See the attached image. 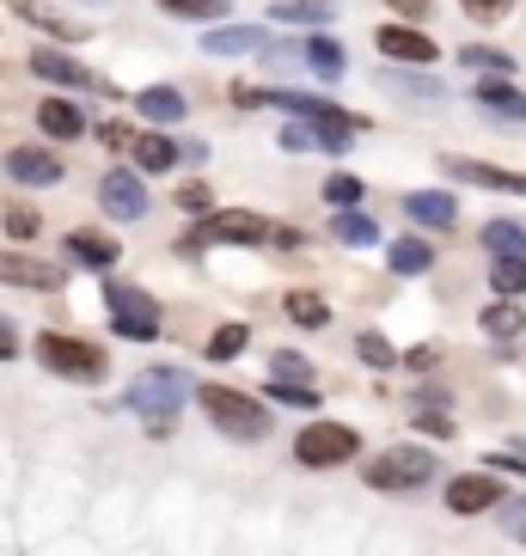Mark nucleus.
Here are the masks:
<instances>
[{
    "label": "nucleus",
    "instance_id": "obj_1",
    "mask_svg": "<svg viewBox=\"0 0 526 556\" xmlns=\"http://www.w3.org/2000/svg\"><path fill=\"white\" fill-rule=\"evenodd\" d=\"M197 397H202V409L214 416L221 434H239V441H263V434H270V416H263L258 397L233 392V386H202Z\"/></svg>",
    "mask_w": 526,
    "mask_h": 556
},
{
    "label": "nucleus",
    "instance_id": "obj_2",
    "mask_svg": "<svg viewBox=\"0 0 526 556\" xmlns=\"http://www.w3.org/2000/svg\"><path fill=\"white\" fill-rule=\"evenodd\" d=\"M184 397H190V379H184L178 367H148V374L129 386V409L148 416V422H160V428L184 409Z\"/></svg>",
    "mask_w": 526,
    "mask_h": 556
},
{
    "label": "nucleus",
    "instance_id": "obj_3",
    "mask_svg": "<svg viewBox=\"0 0 526 556\" xmlns=\"http://www.w3.org/2000/svg\"><path fill=\"white\" fill-rule=\"evenodd\" d=\"M104 300H111V325L116 337H129V343H153L160 337V300L129 288V281H104Z\"/></svg>",
    "mask_w": 526,
    "mask_h": 556
},
{
    "label": "nucleus",
    "instance_id": "obj_4",
    "mask_svg": "<svg viewBox=\"0 0 526 556\" xmlns=\"http://www.w3.org/2000/svg\"><path fill=\"white\" fill-rule=\"evenodd\" d=\"M362 453V441H355V428L343 422H306L295 441V458L306 465V471H330V465H343V458Z\"/></svg>",
    "mask_w": 526,
    "mask_h": 556
},
{
    "label": "nucleus",
    "instance_id": "obj_5",
    "mask_svg": "<svg viewBox=\"0 0 526 556\" xmlns=\"http://www.w3.org/2000/svg\"><path fill=\"white\" fill-rule=\"evenodd\" d=\"M37 361L62 379H80V386L86 379H92V386L104 379V349L80 343V337H37Z\"/></svg>",
    "mask_w": 526,
    "mask_h": 556
},
{
    "label": "nucleus",
    "instance_id": "obj_6",
    "mask_svg": "<svg viewBox=\"0 0 526 556\" xmlns=\"http://www.w3.org/2000/svg\"><path fill=\"white\" fill-rule=\"evenodd\" d=\"M428 477H435V453H423V446H392L367 465L374 490H423Z\"/></svg>",
    "mask_w": 526,
    "mask_h": 556
},
{
    "label": "nucleus",
    "instance_id": "obj_7",
    "mask_svg": "<svg viewBox=\"0 0 526 556\" xmlns=\"http://www.w3.org/2000/svg\"><path fill=\"white\" fill-rule=\"evenodd\" d=\"M263 239H270V220H263V214H214L209 227L202 232H190V239H184V257H190V251H202V245H263Z\"/></svg>",
    "mask_w": 526,
    "mask_h": 556
},
{
    "label": "nucleus",
    "instance_id": "obj_8",
    "mask_svg": "<svg viewBox=\"0 0 526 556\" xmlns=\"http://www.w3.org/2000/svg\"><path fill=\"white\" fill-rule=\"evenodd\" d=\"M99 202L116 220H141V214H148V190H141V178H129V172H104Z\"/></svg>",
    "mask_w": 526,
    "mask_h": 556
},
{
    "label": "nucleus",
    "instance_id": "obj_9",
    "mask_svg": "<svg viewBox=\"0 0 526 556\" xmlns=\"http://www.w3.org/2000/svg\"><path fill=\"white\" fill-rule=\"evenodd\" d=\"M32 74H37V80H55V86H80V92L92 86V92H104V99H111V86H104L99 74H86L80 62H67L62 50H32Z\"/></svg>",
    "mask_w": 526,
    "mask_h": 556
},
{
    "label": "nucleus",
    "instance_id": "obj_10",
    "mask_svg": "<svg viewBox=\"0 0 526 556\" xmlns=\"http://www.w3.org/2000/svg\"><path fill=\"white\" fill-rule=\"evenodd\" d=\"M7 178L32 184V190H50V184H62V160L43 148H13L7 153Z\"/></svg>",
    "mask_w": 526,
    "mask_h": 556
},
{
    "label": "nucleus",
    "instance_id": "obj_11",
    "mask_svg": "<svg viewBox=\"0 0 526 556\" xmlns=\"http://www.w3.org/2000/svg\"><path fill=\"white\" fill-rule=\"evenodd\" d=\"M496 502H502V483L484 477V471L453 477V483H447V507H453V514H484V507H496Z\"/></svg>",
    "mask_w": 526,
    "mask_h": 556
},
{
    "label": "nucleus",
    "instance_id": "obj_12",
    "mask_svg": "<svg viewBox=\"0 0 526 556\" xmlns=\"http://www.w3.org/2000/svg\"><path fill=\"white\" fill-rule=\"evenodd\" d=\"M0 281H13V288H62V269L43 257H18V251H0Z\"/></svg>",
    "mask_w": 526,
    "mask_h": 556
},
{
    "label": "nucleus",
    "instance_id": "obj_13",
    "mask_svg": "<svg viewBox=\"0 0 526 556\" xmlns=\"http://www.w3.org/2000/svg\"><path fill=\"white\" fill-rule=\"evenodd\" d=\"M447 178H465V184H477V190H514V197H526V178L521 172H502V165H484V160H447Z\"/></svg>",
    "mask_w": 526,
    "mask_h": 556
},
{
    "label": "nucleus",
    "instance_id": "obj_14",
    "mask_svg": "<svg viewBox=\"0 0 526 556\" xmlns=\"http://www.w3.org/2000/svg\"><path fill=\"white\" fill-rule=\"evenodd\" d=\"M374 43H379V55H392V62H435V37L411 31V25H386Z\"/></svg>",
    "mask_w": 526,
    "mask_h": 556
},
{
    "label": "nucleus",
    "instance_id": "obj_15",
    "mask_svg": "<svg viewBox=\"0 0 526 556\" xmlns=\"http://www.w3.org/2000/svg\"><path fill=\"white\" fill-rule=\"evenodd\" d=\"M37 129L50 135V141H80V135H86V116L74 111L67 99H43V111H37Z\"/></svg>",
    "mask_w": 526,
    "mask_h": 556
},
{
    "label": "nucleus",
    "instance_id": "obj_16",
    "mask_svg": "<svg viewBox=\"0 0 526 556\" xmlns=\"http://www.w3.org/2000/svg\"><path fill=\"white\" fill-rule=\"evenodd\" d=\"M404 214H411L416 227H453V197L447 190H416V197H404Z\"/></svg>",
    "mask_w": 526,
    "mask_h": 556
},
{
    "label": "nucleus",
    "instance_id": "obj_17",
    "mask_svg": "<svg viewBox=\"0 0 526 556\" xmlns=\"http://www.w3.org/2000/svg\"><path fill=\"white\" fill-rule=\"evenodd\" d=\"M135 104H141V116H148V123H184V111H190L178 86H148Z\"/></svg>",
    "mask_w": 526,
    "mask_h": 556
},
{
    "label": "nucleus",
    "instance_id": "obj_18",
    "mask_svg": "<svg viewBox=\"0 0 526 556\" xmlns=\"http://www.w3.org/2000/svg\"><path fill=\"white\" fill-rule=\"evenodd\" d=\"M13 13L18 18H32V25H43V31L50 37H62V43H80V25H74V18H62V13H50V7H43V0H13Z\"/></svg>",
    "mask_w": 526,
    "mask_h": 556
},
{
    "label": "nucleus",
    "instance_id": "obj_19",
    "mask_svg": "<svg viewBox=\"0 0 526 556\" xmlns=\"http://www.w3.org/2000/svg\"><path fill=\"white\" fill-rule=\"evenodd\" d=\"M202 50L209 55H251V50H263V31H251V25H227V31L202 37Z\"/></svg>",
    "mask_w": 526,
    "mask_h": 556
},
{
    "label": "nucleus",
    "instance_id": "obj_20",
    "mask_svg": "<svg viewBox=\"0 0 526 556\" xmlns=\"http://www.w3.org/2000/svg\"><path fill=\"white\" fill-rule=\"evenodd\" d=\"M67 257L92 263V269H111V263H116V239H104V232H67Z\"/></svg>",
    "mask_w": 526,
    "mask_h": 556
},
{
    "label": "nucleus",
    "instance_id": "obj_21",
    "mask_svg": "<svg viewBox=\"0 0 526 556\" xmlns=\"http://www.w3.org/2000/svg\"><path fill=\"white\" fill-rule=\"evenodd\" d=\"M477 104H484V111H496V116H514V123H526V99L514 92V86H502V80H484V86H477Z\"/></svg>",
    "mask_w": 526,
    "mask_h": 556
},
{
    "label": "nucleus",
    "instance_id": "obj_22",
    "mask_svg": "<svg viewBox=\"0 0 526 556\" xmlns=\"http://www.w3.org/2000/svg\"><path fill=\"white\" fill-rule=\"evenodd\" d=\"M386 263H392V276H423L428 263H435V251H428L423 239H398V245L386 251Z\"/></svg>",
    "mask_w": 526,
    "mask_h": 556
},
{
    "label": "nucleus",
    "instance_id": "obj_23",
    "mask_svg": "<svg viewBox=\"0 0 526 556\" xmlns=\"http://www.w3.org/2000/svg\"><path fill=\"white\" fill-rule=\"evenodd\" d=\"M484 330H490L496 343H514V337L526 330V318H521V306H514V300H496V306L484 312Z\"/></svg>",
    "mask_w": 526,
    "mask_h": 556
},
{
    "label": "nucleus",
    "instance_id": "obj_24",
    "mask_svg": "<svg viewBox=\"0 0 526 556\" xmlns=\"http://www.w3.org/2000/svg\"><path fill=\"white\" fill-rule=\"evenodd\" d=\"M135 160H141V172H172V165H178V148H172V141H165V135H141V141H135Z\"/></svg>",
    "mask_w": 526,
    "mask_h": 556
},
{
    "label": "nucleus",
    "instance_id": "obj_25",
    "mask_svg": "<svg viewBox=\"0 0 526 556\" xmlns=\"http://www.w3.org/2000/svg\"><path fill=\"white\" fill-rule=\"evenodd\" d=\"M330 232H337L343 245H379V227L367 220V214H355V208L337 214V220H330Z\"/></svg>",
    "mask_w": 526,
    "mask_h": 556
},
{
    "label": "nucleus",
    "instance_id": "obj_26",
    "mask_svg": "<svg viewBox=\"0 0 526 556\" xmlns=\"http://www.w3.org/2000/svg\"><path fill=\"white\" fill-rule=\"evenodd\" d=\"M306 62H313L325 80H337V74L349 67V55H343V43H337V37H313V43H306Z\"/></svg>",
    "mask_w": 526,
    "mask_h": 556
},
{
    "label": "nucleus",
    "instance_id": "obj_27",
    "mask_svg": "<svg viewBox=\"0 0 526 556\" xmlns=\"http://www.w3.org/2000/svg\"><path fill=\"white\" fill-rule=\"evenodd\" d=\"M484 245H490L496 257H526V232L514 227V220H490V227H484Z\"/></svg>",
    "mask_w": 526,
    "mask_h": 556
},
{
    "label": "nucleus",
    "instance_id": "obj_28",
    "mask_svg": "<svg viewBox=\"0 0 526 556\" xmlns=\"http://www.w3.org/2000/svg\"><path fill=\"white\" fill-rule=\"evenodd\" d=\"M490 288H496L502 300L526 294V257H496V269H490Z\"/></svg>",
    "mask_w": 526,
    "mask_h": 556
},
{
    "label": "nucleus",
    "instance_id": "obj_29",
    "mask_svg": "<svg viewBox=\"0 0 526 556\" xmlns=\"http://www.w3.org/2000/svg\"><path fill=\"white\" fill-rule=\"evenodd\" d=\"M276 18L281 25H325L330 7L325 0H276Z\"/></svg>",
    "mask_w": 526,
    "mask_h": 556
},
{
    "label": "nucleus",
    "instance_id": "obj_30",
    "mask_svg": "<svg viewBox=\"0 0 526 556\" xmlns=\"http://www.w3.org/2000/svg\"><path fill=\"white\" fill-rule=\"evenodd\" d=\"M288 318H295V325H306V330H325L330 325V306L318 294H288Z\"/></svg>",
    "mask_w": 526,
    "mask_h": 556
},
{
    "label": "nucleus",
    "instance_id": "obj_31",
    "mask_svg": "<svg viewBox=\"0 0 526 556\" xmlns=\"http://www.w3.org/2000/svg\"><path fill=\"white\" fill-rule=\"evenodd\" d=\"M172 18H227L233 0H160Z\"/></svg>",
    "mask_w": 526,
    "mask_h": 556
},
{
    "label": "nucleus",
    "instance_id": "obj_32",
    "mask_svg": "<svg viewBox=\"0 0 526 556\" xmlns=\"http://www.w3.org/2000/svg\"><path fill=\"white\" fill-rule=\"evenodd\" d=\"M246 343H251V330H246V325H221V330L209 337V355H214V361H233Z\"/></svg>",
    "mask_w": 526,
    "mask_h": 556
},
{
    "label": "nucleus",
    "instance_id": "obj_33",
    "mask_svg": "<svg viewBox=\"0 0 526 556\" xmlns=\"http://www.w3.org/2000/svg\"><path fill=\"white\" fill-rule=\"evenodd\" d=\"M270 374H276L281 386H306V379H313V361H306V355H288V349H281V355L270 361Z\"/></svg>",
    "mask_w": 526,
    "mask_h": 556
},
{
    "label": "nucleus",
    "instance_id": "obj_34",
    "mask_svg": "<svg viewBox=\"0 0 526 556\" xmlns=\"http://www.w3.org/2000/svg\"><path fill=\"white\" fill-rule=\"evenodd\" d=\"M460 62H465V67H484V74H509V67H514L502 50H484V43H465Z\"/></svg>",
    "mask_w": 526,
    "mask_h": 556
},
{
    "label": "nucleus",
    "instance_id": "obj_35",
    "mask_svg": "<svg viewBox=\"0 0 526 556\" xmlns=\"http://www.w3.org/2000/svg\"><path fill=\"white\" fill-rule=\"evenodd\" d=\"M325 202H330L337 214L355 208V202H362V178H325Z\"/></svg>",
    "mask_w": 526,
    "mask_h": 556
},
{
    "label": "nucleus",
    "instance_id": "obj_36",
    "mask_svg": "<svg viewBox=\"0 0 526 556\" xmlns=\"http://www.w3.org/2000/svg\"><path fill=\"white\" fill-rule=\"evenodd\" d=\"M355 355H362L367 361V367H392V343H386V337H374V330H367V337H362V343H355Z\"/></svg>",
    "mask_w": 526,
    "mask_h": 556
},
{
    "label": "nucleus",
    "instance_id": "obj_37",
    "mask_svg": "<svg viewBox=\"0 0 526 556\" xmlns=\"http://www.w3.org/2000/svg\"><path fill=\"white\" fill-rule=\"evenodd\" d=\"M270 397H276V404H300V409H313V404H318L313 386H281V379H270Z\"/></svg>",
    "mask_w": 526,
    "mask_h": 556
},
{
    "label": "nucleus",
    "instance_id": "obj_38",
    "mask_svg": "<svg viewBox=\"0 0 526 556\" xmlns=\"http://www.w3.org/2000/svg\"><path fill=\"white\" fill-rule=\"evenodd\" d=\"M7 232H13V239H37V232H43V220H37L32 208H7Z\"/></svg>",
    "mask_w": 526,
    "mask_h": 556
},
{
    "label": "nucleus",
    "instance_id": "obj_39",
    "mask_svg": "<svg viewBox=\"0 0 526 556\" xmlns=\"http://www.w3.org/2000/svg\"><path fill=\"white\" fill-rule=\"evenodd\" d=\"M460 7H465L472 18H484V25H490V18H502V13H509L514 0H460Z\"/></svg>",
    "mask_w": 526,
    "mask_h": 556
},
{
    "label": "nucleus",
    "instance_id": "obj_40",
    "mask_svg": "<svg viewBox=\"0 0 526 556\" xmlns=\"http://www.w3.org/2000/svg\"><path fill=\"white\" fill-rule=\"evenodd\" d=\"M490 471H526V441H514L509 453H490Z\"/></svg>",
    "mask_w": 526,
    "mask_h": 556
},
{
    "label": "nucleus",
    "instance_id": "obj_41",
    "mask_svg": "<svg viewBox=\"0 0 526 556\" xmlns=\"http://www.w3.org/2000/svg\"><path fill=\"white\" fill-rule=\"evenodd\" d=\"M416 428H423V434H435V441H447V434H453V422H447L441 409H423V416H416Z\"/></svg>",
    "mask_w": 526,
    "mask_h": 556
},
{
    "label": "nucleus",
    "instance_id": "obj_42",
    "mask_svg": "<svg viewBox=\"0 0 526 556\" xmlns=\"http://www.w3.org/2000/svg\"><path fill=\"white\" fill-rule=\"evenodd\" d=\"M178 208H184V214L209 208V190H202V184H178Z\"/></svg>",
    "mask_w": 526,
    "mask_h": 556
},
{
    "label": "nucleus",
    "instance_id": "obj_43",
    "mask_svg": "<svg viewBox=\"0 0 526 556\" xmlns=\"http://www.w3.org/2000/svg\"><path fill=\"white\" fill-rule=\"evenodd\" d=\"M502 526H509L514 539H526V502H509V507H502Z\"/></svg>",
    "mask_w": 526,
    "mask_h": 556
},
{
    "label": "nucleus",
    "instance_id": "obj_44",
    "mask_svg": "<svg viewBox=\"0 0 526 556\" xmlns=\"http://www.w3.org/2000/svg\"><path fill=\"white\" fill-rule=\"evenodd\" d=\"M281 148H288V153H306V148H318V135H306V129H281Z\"/></svg>",
    "mask_w": 526,
    "mask_h": 556
},
{
    "label": "nucleus",
    "instance_id": "obj_45",
    "mask_svg": "<svg viewBox=\"0 0 526 556\" xmlns=\"http://www.w3.org/2000/svg\"><path fill=\"white\" fill-rule=\"evenodd\" d=\"M135 141H141V135H129L123 123H104V148H135Z\"/></svg>",
    "mask_w": 526,
    "mask_h": 556
},
{
    "label": "nucleus",
    "instance_id": "obj_46",
    "mask_svg": "<svg viewBox=\"0 0 526 556\" xmlns=\"http://www.w3.org/2000/svg\"><path fill=\"white\" fill-rule=\"evenodd\" d=\"M13 355H18V330L0 318V361H13Z\"/></svg>",
    "mask_w": 526,
    "mask_h": 556
},
{
    "label": "nucleus",
    "instance_id": "obj_47",
    "mask_svg": "<svg viewBox=\"0 0 526 556\" xmlns=\"http://www.w3.org/2000/svg\"><path fill=\"white\" fill-rule=\"evenodd\" d=\"M392 13H404V18H423V13H428V0H392Z\"/></svg>",
    "mask_w": 526,
    "mask_h": 556
},
{
    "label": "nucleus",
    "instance_id": "obj_48",
    "mask_svg": "<svg viewBox=\"0 0 526 556\" xmlns=\"http://www.w3.org/2000/svg\"><path fill=\"white\" fill-rule=\"evenodd\" d=\"M92 7H104V0H92Z\"/></svg>",
    "mask_w": 526,
    "mask_h": 556
}]
</instances>
